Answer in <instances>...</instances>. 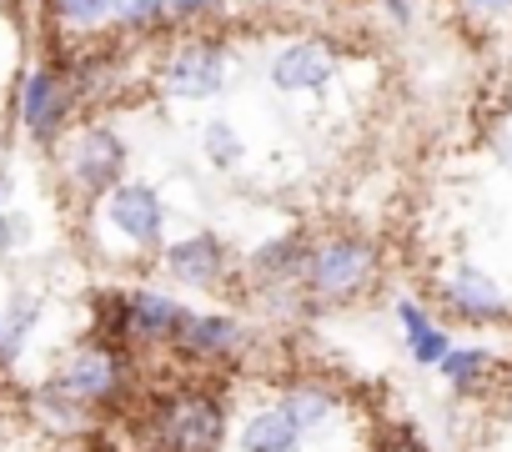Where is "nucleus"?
Returning <instances> with one entry per match:
<instances>
[{
    "label": "nucleus",
    "mask_w": 512,
    "mask_h": 452,
    "mask_svg": "<svg viewBox=\"0 0 512 452\" xmlns=\"http://www.w3.org/2000/svg\"><path fill=\"white\" fill-rule=\"evenodd\" d=\"M307 287L327 302H342V297H357L362 287H372L377 277V252L372 242H357V237H327L322 247L307 252Z\"/></svg>",
    "instance_id": "obj_1"
},
{
    "label": "nucleus",
    "mask_w": 512,
    "mask_h": 452,
    "mask_svg": "<svg viewBox=\"0 0 512 452\" xmlns=\"http://www.w3.org/2000/svg\"><path fill=\"white\" fill-rule=\"evenodd\" d=\"M221 402L206 397V392H186L166 407V422H161V442L171 452H211L221 442Z\"/></svg>",
    "instance_id": "obj_2"
},
{
    "label": "nucleus",
    "mask_w": 512,
    "mask_h": 452,
    "mask_svg": "<svg viewBox=\"0 0 512 452\" xmlns=\"http://www.w3.org/2000/svg\"><path fill=\"white\" fill-rule=\"evenodd\" d=\"M106 216H111V226L121 237H131V242H156L161 237V201H156V191L151 186H136V181H126V186H111V201H106Z\"/></svg>",
    "instance_id": "obj_3"
},
{
    "label": "nucleus",
    "mask_w": 512,
    "mask_h": 452,
    "mask_svg": "<svg viewBox=\"0 0 512 452\" xmlns=\"http://www.w3.org/2000/svg\"><path fill=\"white\" fill-rule=\"evenodd\" d=\"M121 161H126L121 141L96 126V131L81 136V146L71 156V176H76L81 191H111V186H121Z\"/></svg>",
    "instance_id": "obj_4"
},
{
    "label": "nucleus",
    "mask_w": 512,
    "mask_h": 452,
    "mask_svg": "<svg viewBox=\"0 0 512 452\" xmlns=\"http://www.w3.org/2000/svg\"><path fill=\"white\" fill-rule=\"evenodd\" d=\"M116 357L111 352H101V347H81L71 362H66V372L56 377V387L71 397V402H101V397H111L116 392Z\"/></svg>",
    "instance_id": "obj_5"
},
{
    "label": "nucleus",
    "mask_w": 512,
    "mask_h": 452,
    "mask_svg": "<svg viewBox=\"0 0 512 452\" xmlns=\"http://www.w3.org/2000/svg\"><path fill=\"white\" fill-rule=\"evenodd\" d=\"M332 71H337V51H332L327 41H297V46H287V51L272 61V81H277L282 91H312V86H322Z\"/></svg>",
    "instance_id": "obj_6"
},
{
    "label": "nucleus",
    "mask_w": 512,
    "mask_h": 452,
    "mask_svg": "<svg viewBox=\"0 0 512 452\" xmlns=\"http://www.w3.org/2000/svg\"><path fill=\"white\" fill-rule=\"evenodd\" d=\"M221 76H226V61H221L211 46H191V51H181V56L166 66L171 96H186V101L216 96V91H221Z\"/></svg>",
    "instance_id": "obj_7"
},
{
    "label": "nucleus",
    "mask_w": 512,
    "mask_h": 452,
    "mask_svg": "<svg viewBox=\"0 0 512 452\" xmlns=\"http://www.w3.org/2000/svg\"><path fill=\"white\" fill-rule=\"evenodd\" d=\"M21 116H26V131L36 141H56L61 121H66V91L56 81V71H36L26 81V96H21Z\"/></svg>",
    "instance_id": "obj_8"
},
{
    "label": "nucleus",
    "mask_w": 512,
    "mask_h": 452,
    "mask_svg": "<svg viewBox=\"0 0 512 452\" xmlns=\"http://www.w3.org/2000/svg\"><path fill=\"white\" fill-rule=\"evenodd\" d=\"M447 307H457L462 317L472 322H492V317H507V302L502 292L492 287V277H482L477 267H457L452 282H447Z\"/></svg>",
    "instance_id": "obj_9"
},
{
    "label": "nucleus",
    "mask_w": 512,
    "mask_h": 452,
    "mask_svg": "<svg viewBox=\"0 0 512 452\" xmlns=\"http://www.w3.org/2000/svg\"><path fill=\"white\" fill-rule=\"evenodd\" d=\"M191 312L176 302V297H161V292H136L131 297V307H126V327L136 332V337H176L181 332V322H186Z\"/></svg>",
    "instance_id": "obj_10"
},
{
    "label": "nucleus",
    "mask_w": 512,
    "mask_h": 452,
    "mask_svg": "<svg viewBox=\"0 0 512 452\" xmlns=\"http://www.w3.org/2000/svg\"><path fill=\"white\" fill-rule=\"evenodd\" d=\"M166 267H171L181 282H191V287H211V282L221 277L226 257H221V242H216V237H186V242H176V247L166 252Z\"/></svg>",
    "instance_id": "obj_11"
},
{
    "label": "nucleus",
    "mask_w": 512,
    "mask_h": 452,
    "mask_svg": "<svg viewBox=\"0 0 512 452\" xmlns=\"http://www.w3.org/2000/svg\"><path fill=\"white\" fill-rule=\"evenodd\" d=\"M171 342H181L191 357H221V352H231L241 342V327L231 317H186Z\"/></svg>",
    "instance_id": "obj_12"
},
{
    "label": "nucleus",
    "mask_w": 512,
    "mask_h": 452,
    "mask_svg": "<svg viewBox=\"0 0 512 452\" xmlns=\"http://www.w3.org/2000/svg\"><path fill=\"white\" fill-rule=\"evenodd\" d=\"M297 442H302V427L292 422L287 407H272L262 417H251L246 432H241V447L246 452H297Z\"/></svg>",
    "instance_id": "obj_13"
},
{
    "label": "nucleus",
    "mask_w": 512,
    "mask_h": 452,
    "mask_svg": "<svg viewBox=\"0 0 512 452\" xmlns=\"http://www.w3.org/2000/svg\"><path fill=\"white\" fill-rule=\"evenodd\" d=\"M397 317H402V327H407V347H412V357H417L422 367H437V362L452 352V337H447L442 327H432L427 312H422L417 302H397Z\"/></svg>",
    "instance_id": "obj_14"
},
{
    "label": "nucleus",
    "mask_w": 512,
    "mask_h": 452,
    "mask_svg": "<svg viewBox=\"0 0 512 452\" xmlns=\"http://www.w3.org/2000/svg\"><path fill=\"white\" fill-rule=\"evenodd\" d=\"M437 372L452 382V387H477L487 372H492V352H482V347H452L442 362H437Z\"/></svg>",
    "instance_id": "obj_15"
},
{
    "label": "nucleus",
    "mask_w": 512,
    "mask_h": 452,
    "mask_svg": "<svg viewBox=\"0 0 512 452\" xmlns=\"http://www.w3.org/2000/svg\"><path fill=\"white\" fill-rule=\"evenodd\" d=\"M282 407L292 412V422L307 432V427H322L327 422V412H332V402H327V392H317V387H297V392H287L282 397Z\"/></svg>",
    "instance_id": "obj_16"
},
{
    "label": "nucleus",
    "mask_w": 512,
    "mask_h": 452,
    "mask_svg": "<svg viewBox=\"0 0 512 452\" xmlns=\"http://www.w3.org/2000/svg\"><path fill=\"white\" fill-rule=\"evenodd\" d=\"M256 267L262 272H282V277H292V272H302L307 267V252H302V242H272V247H262L256 252Z\"/></svg>",
    "instance_id": "obj_17"
},
{
    "label": "nucleus",
    "mask_w": 512,
    "mask_h": 452,
    "mask_svg": "<svg viewBox=\"0 0 512 452\" xmlns=\"http://www.w3.org/2000/svg\"><path fill=\"white\" fill-rule=\"evenodd\" d=\"M31 322H36V302L26 297V302H16V312H11V322L0 327V337H6V347H0V357H16L21 352V342H26V332H31Z\"/></svg>",
    "instance_id": "obj_18"
},
{
    "label": "nucleus",
    "mask_w": 512,
    "mask_h": 452,
    "mask_svg": "<svg viewBox=\"0 0 512 452\" xmlns=\"http://www.w3.org/2000/svg\"><path fill=\"white\" fill-rule=\"evenodd\" d=\"M56 11L71 21V26H96L111 16V0H56Z\"/></svg>",
    "instance_id": "obj_19"
},
{
    "label": "nucleus",
    "mask_w": 512,
    "mask_h": 452,
    "mask_svg": "<svg viewBox=\"0 0 512 452\" xmlns=\"http://www.w3.org/2000/svg\"><path fill=\"white\" fill-rule=\"evenodd\" d=\"M111 11H116L126 26H151V21H161L166 0H111Z\"/></svg>",
    "instance_id": "obj_20"
},
{
    "label": "nucleus",
    "mask_w": 512,
    "mask_h": 452,
    "mask_svg": "<svg viewBox=\"0 0 512 452\" xmlns=\"http://www.w3.org/2000/svg\"><path fill=\"white\" fill-rule=\"evenodd\" d=\"M206 151H211V161H221V166H231L236 156H241V141L231 136V126H206Z\"/></svg>",
    "instance_id": "obj_21"
},
{
    "label": "nucleus",
    "mask_w": 512,
    "mask_h": 452,
    "mask_svg": "<svg viewBox=\"0 0 512 452\" xmlns=\"http://www.w3.org/2000/svg\"><path fill=\"white\" fill-rule=\"evenodd\" d=\"M462 6H467V11H482V16H492V11H507L512 0H462Z\"/></svg>",
    "instance_id": "obj_22"
},
{
    "label": "nucleus",
    "mask_w": 512,
    "mask_h": 452,
    "mask_svg": "<svg viewBox=\"0 0 512 452\" xmlns=\"http://www.w3.org/2000/svg\"><path fill=\"white\" fill-rule=\"evenodd\" d=\"M387 11H392L397 26H407V21H412V0H387Z\"/></svg>",
    "instance_id": "obj_23"
},
{
    "label": "nucleus",
    "mask_w": 512,
    "mask_h": 452,
    "mask_svg": "<svg viewBox=\"0 0 512 452\" xmlns=\"http://www.w3.org/2000/svg\"><path fill=\"white\" fill-rule=\"evenodd\" d=\"M166 6H176L181 16H196L201 6H211V0H166Z\"/></svg>",
    "instance_id": "obj_24"
},
{
    "label": "nucleus",
    "mask_w": 512,
    "mask_h": 452,
    "mask_svg": "<svg viewBox=\"0 0 512 452\" xmlns=\"http://www.w3.org/2000/svg\"><path fill=\"white\" fill-rule=\"evenodd\" d=\"M0 191H6V181H0Z\"/></svg>",
    "instance_id": "obj_25"
}]
</instances>
